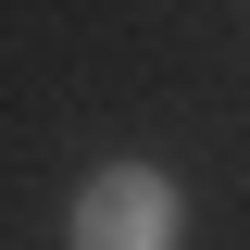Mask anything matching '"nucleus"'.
I'll list each match as a JSON object with an SVG mask.
<instances>
[{
	"mask_svg": "<svg viewBox=\"0 0 250 250\" xmlns=\"http://www.w3.org/2000/svg\"><path fill=\"white\" fill-rule=\"evenodd\" d=\"M62 238H75V250H175L188 238V200H175L163 163H100V175L75 188Z\"/></svg>",
	"mask_w": 250,
	"mask_h": 250,
	"instance_id": "f257e3e1",
	"label": "nucleus"
}]
</instances>
